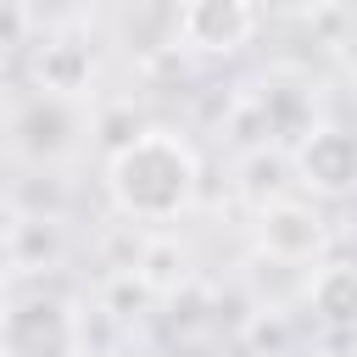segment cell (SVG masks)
Listing matches in <instances>:
<instances>
[{"mask_svg": "<svg viewBox=\"0 0 357 357\" xmlns=\"http://www.w3.org/2000/svg\"><path fill=\"white\" fill-rule=\"evenodd\" d=\"M112 195L134 218H173L195 195V156L173 134H139L112 162Z\"/></svg>", "mask_w": 357, "mask_h": 357, "instance_id": "1", "label": "cell"}, {"mask_svg": "<svg viewBox=\"0 0 357 357\" xmlns=\"http://www.w3.org/2000/svg\"><path fill=\"white\" fill-rule=\"evenodd\" d=\"M78 351V324L56 301H17L6 318V357H73Z\"/></svg>", "mask_w": 357, "mask_h": 357, "instance_id": "2", "label": "cell"}, {"mask_svg": "<svg viewBox=\"0 0 357 357\" xmlns=\"http://www.w3.org/2000/svg\"><path fill=\"white\" fill-rule=\"evenodd\" d=\"M184 33L201 50H234L251 33V11H245V0H190L184 6Z\"/></svg>", "mask_w": 357, "mask_h": 357, "instance_id": "3", "label": "cell"}, {"mask_svg": "<svg viewBox=\"0 0 357 357\" xmlns=\"http://www.w3.org/2000/svg\"><path fill=\"white\" fill-rule=\"evenodd\" d=\"M301 167H307V184L318 190H346L357 178V145L346 134H312V145L301 151Z\"/></svg>", "mask_w": 357, "mask_h": 357, "instance_id": "4", "label": "cell"}, {"mask_svg": "<svg viewBox=\"0 0 357 357\" xmlns=\"http://www.w3.org/2000/svg\"><path fill=\"white\" fill-rule=\"evenodd\" d=\"M312 301H318L324 318H357V273L351 268H329L312 284Z\"/></svg>", "mask_w": 357, "mask_h": 357, "instance_id": "5", "label": "cell"}]
</instances>
